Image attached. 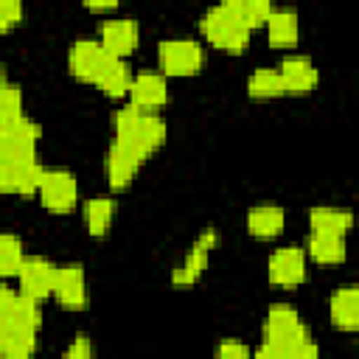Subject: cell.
<instances>
[{
    "label": "cell",
    "mask_w": 359,
    "mask_h": 359,
    "mask_svg": "<svg viewBox=\"0 0 359 359\" xmlns=\"http://www.w3.org/2000/svg\"><path fill=\"white\" fill-rule=\"evenodd\" d=\"M165 140V121L157 112H143L132 104L115 112V137L109 143L104 168L112 188H126L143 160Z\"/></svg>",
    "instance_id": "6da1fadb"
},
{
    "label": "cell",
    "mask_w": 359,
    "mask_h": 359,
    "mask_svg": "<svg viewBox=\"0 0 359 359\" xmlns=\"http://www.w3.org/2000/svg\"><path fill=\"white\" fill-rule=\"evenodd\" d=\"M280 73V81H283V93H292V95H306L309 90H314L320 73L314 67V62L303 53H292L280 62L278 67Z\"/></svg>",
    "instance_id": "5bb4252c"
},
{
    "label": "cell",
    "mask_w": 359,
    "mask_h": 359,
    "mask_svg": "<svg viewBox=\"0 0 359 359\" xmlns=\"http://www.w3.org/2000/svg\"><path fill=\"white\" fill-rule=\"evenodd\" d=\"M81 216H84V224H87L90 236H104L112 224V216H115V199L93 196L81 205Z\"/></svg>",
    "instance_id": "ffe728a7"
},
{
    "label": "cell",
    "mask_w": 359,
    "mask_h": 359,
    "mask_svg": "<svg viewBox=\"0 0 359 359\" xmlns=\"http://www.w3.org/2000/svg\"><path fill=\"white\" fill-rule=\"evenodd\" d=\"M238 3H241V14L247 17L250 28H255V25H264V20L269 17V11L275 8L269 0H238Z\"/></svg>",
    "instance_id": "484cf974"
},
{
    "label": "cell",
    "mask_w": 359,
    "mask_h": 359,
    "mask_svg": "<svg viewBox=\"0 0 359 359\" xmlns=\"http://www.w3.org/2000/svg\"><path fill=\"white\" fill-rule=\"evenodd\" d=\"M115 56L104 50V45L98 39H90V36H81L70 45V53H67V67L76 79L81 81H90V84H98V79L104 76V70L109 67Z\"/></svg>",
    "instance_id": "ba28073f"
},
{
    "label": "cell",
    "mask_w": 359,
    "mask_h": 359,
    "mask_svg": "<svg viewBox=\"0 0 359 359\" xmlns=\"http://www.w3.org/2000/svg\"><path fill=\"white\" fill-rule=\"evenodd\" d=\"M0 84H6V67H3V62H0Z\"/></svg>",
    "instance_id": "4dcf8cb0"
},
{
    "label": "cell",
    "mask_w": 359,
    "mask_h": 359,
    "mask_svg": "<svg viewBox=\"0 0 359 359\" xmlns=\"http://www.w3.org/2000/svg\"><path fill=\"white\" fill-rule=\"evenodd\" d=\"M286 224V213L280 205H255L247 213V230L255 238H275Z\"/></svg>",
    "instance_id": "ac0fdd59"
},
{
    "label": "cell",
    "mask_w": 359,
    "mask_h": 359,
    "mask_svg": "<svg viewBox=\"0 0 359 359\" xmlns=\"http://www.w3.org/2000/svg\"><path fill=\"white\" fill-rule=\"evenodd\" d=\"M84 6H87V8H98V11H104V8H115V0H87Z\"/></svg>",
    "instance_id": "f546056e"
},
{
    "label": "cell",
    "mask_w": 359,
    "mask_h": 359,
    "mask_svg": "<svg viewBox=\"0 0 359 359\" xmlns=\"http://www.w3.org/2000/svg\"><path fill=\"white\" fill-rule=\"evenodd\" d=\"M264 25H266L269 42L278 45V48H289L300 36V22H297V11L294 8H278L275 6L269 11V17L264 20Z\"/></svg>",
    "instance_id": "e0dca14e"
},
{
    "label": "cell",
    "mask_w": 359,
    "mask_h": 359,
    "mask_svg": "<svg viewBox=\"0 0 359 359\" xmlns=\"http://www.w3.org/2000/svg\"><path fill=\"white\" fill-rule=\"evenodd\" d=\"M42 129L25 112L0 123V191L36 194L42 165L36 163V140Z\"/></svg>",
    "instance_id": "7a4b0ae2"
},
{
    "label": "cell",
    "mask_w": 359,
    "mask_h": 359,
    "mask_svg": "<svg viewBox=\"0 0 359 359\" xmlns=\"http://www.w3.org/2000/svg\"><path fill=\"white\" fill-rule=\"evenodd\" d=\"M199 28H202V34L210 45L224 48V50H241L250 42V34H252L247 17L241 14L238 0H224V3L210 6L202 14Z\"/></svg>",
    "instance_id": "277c9868"
},
{
    "label": "cell",
    "mask_w": 359,
    "mask_h": 359,
    "mask_svg": "<svg viewBox=\"0 0 359 359\" xmlns=\"http://www.w3.org/2000/svg\"><path fill=\"white\" fill-rule=\"evenodd\" d=\"M53 297L65 309H84L87 303V286H84V269L81 264H65L56 269V283H53Z\"/></svg>",
    "instance_id": "9a60e30c"
},
{
    "label": "cell",
    "mask_w": 359,
    "mask_h": 359,
    "mask_svg": "<svg viewBox=\"0 0 359 359\" xmlns=\"http://www.w3.org/2000/svg\"><path fill=\"white\" fill-rule=\"evenodd\" d=\"M22 241L14 233H0V275H17L20 264H22Z\"/></svg>",
    "instance_id": "cb8c5ba5"
},
{
    "label": "cell",
    "mask_w": 359,
    "mask_h": 359,
    "mask_svg": "<svg viewBox=\"0 0 359 359\" xmlns=\"http://www.w3.org/2000/svg\"><path fill=\"white\" fill-rule=\"evenodd\" d=\"M213 359H252V351L238 339H222L213 351Z\"/></svg>",
    "instance_id": "4316f807"
},
{
    "label": "cell",
    "mask_w": 359,
    "mask_h": 359,
    "mask_svg": "<svg viewBox=\"0 0 359 359\" xmlns=\"http://www.w3.org/2000/svg\"><path fill=\"white\" fill-rule=\"evenodd\" d=\"M247 93L252 98H278L283 95V81L278 67H255L247 79Z\"/></svg>",
    "instance_id": "603a6c76"
},
{
    "label": "cell",
    "mask_w": 359,
    "mask_h": 359,
    "mask_svg": "<svg viewBox=\"0 0 359 359\" xmlns=\"http://www.w3.org/2000/svg\"><path fill=\"white\" fill-rule=\"evenodd\" d=\"M157 59H160L163 76H191L202 67L205 50L191 36H168L157 45Z\"/></svg>",
    "instance_id": "8992f818"
},
{
    "label": "cell",
    "mask_w": 359,
    "mask_h": 359,
    "mask_svg": "<svg viewBox=\"0 0 359 359\" xmlns=\"http://www.w3.org/2000/svg\"><path fill=\"white\" fill-rule=\"evenodd\" d=\"M22 115V90L14 81L0 84V123H8Z\"/></svg>",
    "instance_id": "d4e9b609"
},
{
    "label": "cell",
    "mask_w": 359,
    "mask_h": 359,
    "mask_svg": "<svg viewBox=\"0 0 359 359\" xmlns=\"http://www.w3.org/2000/svg\"><path fill=\"white\" fill-rule=\"evenodd\" d=\"M137 39H140V28L132 17H109V20H101L98 25V42L112 56L123 59L137 48Z\"/></svg>",
    "instance_id": "4fadbf2b"
},
{
    "label": "cell",
    "mask_w": 359,
    "mask_h": 359,
    "mask_svg": "<svg viewBox=\"0 0 359 359\" xmlns=\"http://www.w3.org/2000/svg\"><path fill=\"white\" fill-rule=\"evenodd\" d=\"M22 20V3L20 0H0V31L14 28Z\"/></svg>",
    "instance_id": "83f0119b"
},
{
    "label": "cell",
    "mask_w": 359,
    "mask_h": 359,
    "mask_svg": "<svg viewBox=\"0 0 359 359\" xmlns=\"http://www.w3.org/2000/svg\"><path fill=\"white\" fill-rule=\"evenodd\" d=\"M62 359H95V348H93L90 337L76 334V339L67 345V351L62 353Z\"/></svg>",
    "instance_id": "f1b7e54d"
},
{
    "label": "cell",
    "mask_w": 359,
    "mask_h": 359,
    "mask_svg": "<svg viewBox=\"0 0 359 359\" xmlns=\"http://www.w3.org/2000/svg\"><path fill=\"white\" fill-rule=\"evenodd\" d=\"M309 224L311 233H334V236H345L348 227L353 224V213L345 208H331V205H320L309 210Z\"/></svg>",
    "instance_id": "d6986e66"
},
{
    "label": "cell",
    "mask_w": 359,
    "mask_h": 359,
    "mask_svg": "<svg viewBox=\"0 0 359 359\" xmlns=\"http://www.w3.org/2000/svg\"><path fill=\"white\" fill-rule=\"evenodd\" d=\"M306 247H309V255L317 264H342L345 261V236L311 233Z\"/></svg>",
    "instance_id": "44dd1931"
},
{
    "label": "cell",
    "mask_w": 359,
    "mask_h": 359,
    "mask_svg": "<svg viewBox=\"0 0 359 359\" xmlns=\"http://www.w3.org/2000/svg\"><path fill=\"white\" fill-rule=\"evenodd\" d=\"M39 323L36 300L0 286V359H34Z\"/></svg>",
    "instance_id": "3957f363"
},
{
    "label": "cell",
    "mask_w": 359,
    "mask_h": 359,
    "mask_svg": "<svg viewBox=\"0 0 359 359\" xmlns=\"http://www.w3.org/2000/svg\"><path fill=\"white\" fill-rule=\"evenodd\" d=\"M261 337H264L266 345H297V342L311 339L306 323L297 314V309L289 306V303H272L266 309Z\"/></svg>",
    "instance_id": "5b68a950"
},
{
    "label": "cell",
    "mask_w": 359,
    "mask_h": 359,
    "mask_svg": "<svg viewBox=\"0 0 359 359\" xmlns=\"http://www.w3.org/2000/svg\"><path fill=\"white\" fill-rule=\"evenodd\" d=\"M331 323L342 331H356L359 328V289L356 286H339L334 289L328 300Z\"/></svg>",
    "instance_id": "2e32d148"
},
{
    "label": "cell",
    "mask_w": 359,
    "mask_h": 359,
    "mask_svg": "<svg viewBox=\"0 0 359 359\" xmlns=\"http://www.w3.org/2000/svg\"><path fill=\"white\" fill-rule=\"evenodd\" d=\"M216 241H219L216 227L202 230V233L196 236V241L191 244L188 255L182 258V264H177V266H174V272H171V283H174V286H191L194 280H199V275L205 272L208 258H210V252H213Z\"/></svg>",
    "instance_id": "30bf717a"
},
{
    "label": "cell",
    "mask_w": 359,
    "mask_h": 359,
    "mask_svg": "<svg viewBox=\"0 0 359 359\" xmlns=\"http://www.w3.org/2000/svg\"><path fill=\"white\" fill-rule=\"evenodd\" d=\"M252 359H320V348L306 339L297 345H266L261 342L252 353Z\"/></svg>",
    "instance_id": "7402d4cb"
},
{
    "label": "cell",
    "mask_w": 359,
    "mask_h": 359,
    "mask_svg": "<svg viewBox=\"0 0 359 359\" xmlns=\"http://www.w3.org/2000/svg\"><path fill=\"white\" fill-rule=\"evenodd\" d=\"M36 194L42 199V205L53 213H67L76 208L79 202V182L76 174L67 168H42Z\"/></svg>",
    "instance_id": "52a82bcc"
},
{
    "label": "cell",
    "mask_w": 359,
    "mask_h": 359,
    "mask_svg": "<svg viewBox=\"0 0 359 359\" xmlns=\"http://www.w3.org/2000/svg\"><path fill=\"white\" fill-rule=\"evenodd\" d=\"M269 283L292 289L306 280V252L300 247H278L266 264Z\"/></svg>",
    "instance_id": "7c38bea8"
},
{
    "label": "cell",
    "mask_w": 359,
    "mask_h": 359,
    "mask_svg": "<svg viewBox=\"0 0 359 359\" xmlns=\"http://www.w3.org/2000/svg\"><path fill=\"white\" fill-rule=\"evenodd\" d=\"M129 104L143 109V112H157L165 101H168V84L165 76L157 70H140L132 76L129 84Z\"/></svg>",
    "instance_id": "8fae6325"
},
{
    "label": "cell",
    "mask_w": 359,
    "mask_h": 359,
    "mask_svg": "<svg viewBox=\"0 0 359 359\" xmlns=\"http://www.w3.org/2000/svg\"><path fill=\"white\" fill-rule=\"evenodd\" d=\"M56 264L42 258V255H25L20 269H17V280H20V292L31 300H45L53 294V283H56Z\"/></svg>",
    "instance_id": "9c48e42d"
}]
</instances>
